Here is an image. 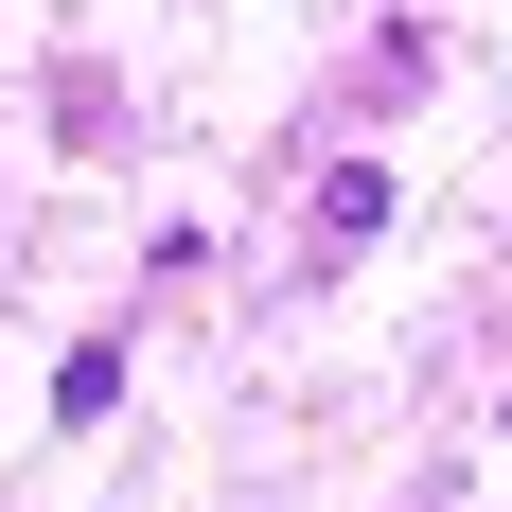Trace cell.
Returning a JSON list of instances; mask_svg holds the SVG:
<instances>
[{
	"label": "cell",
	"mask_w": 512,
	"mask_h": 512,
	"mask_svg": "<svg viewBox=\"0 0 512 512\" xmlns=\"http://www.w3.org/2000/svg\"><path fill=\"white\" fill-rule=\"evenodd\" d=\"M318 230H336V248H371V230H389V177H371V159H336V177H318Z\"/></svg>",
	"instance_id": "cell-1"
},
{
	"label": "cell",
	"mask_w": 512,
	"mask_h": 512,
	"mask_svg": "<svg viewBox=\"0 0 512 512\" xmlns=\"http://www.w3.org/2000/svg\"><path fill=\"white\" fill-rule=\"evenodd\" d=\"M106 389H124V336H89V354L53 371V424H106Z\"/></svg>",
	"instance_id": "cell-2"
}]
</instances>
